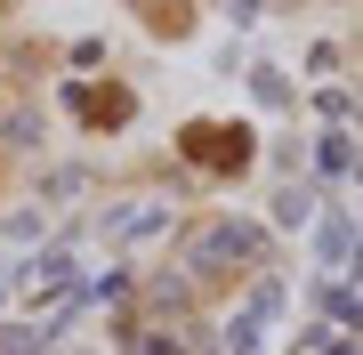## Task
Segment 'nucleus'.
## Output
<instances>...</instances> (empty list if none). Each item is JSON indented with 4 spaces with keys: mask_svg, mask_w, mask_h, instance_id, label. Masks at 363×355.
<instances>
[{
    "mask_svg": "<svg viewBox=\"0 0 363 355\" xmlns=\"http://www.w3.org/2000/svg\"><path fill=\"white\" fill-rule=\"evenodd\" d=\"M186 154H194L202 170H242L250 162V130L242 121H226V130L218 121H194V130H186Z\"/></svg>",
    "mask_w": 363,
    "mask_h": 355,
    "instance_id": "f257e3e1",
    "label": "nucleus"
},
{
    "mask_svg": "<svg viewBox=\"0 0 363 355\" xmlns=\"http://www.w3.org/2000/svg\"><path fill=\"white\" fill-rule=\"evenodd\" d=\"M81 113H97V121H121V113H130V97H121V89H97V97H81Z\"/></svg>",
    "mask_w": 363,
    "mask_h": 355,
    "instance_id": "f03ea898",
    "label": "nucleus"
}]
</instances>
